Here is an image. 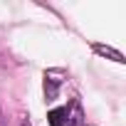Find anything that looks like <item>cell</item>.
<instances>
[{
  "mask_svg": "<svg viewBox=\"0 0 126 126\" xmlns=\"http://www.w3.org/2000/svg\"><path fill=\"white\" fill-rule=\"evenodd\" d=\"M99 54H109V57H114L116 62H124V57H121V52H116V49H111V47H104V45H96L94 47Z\"/></svg>",
  "mask_w": 126,
  "mask_h": 126,
  "instance_id": "2",
  "label": "cell"
},
{
  "mask_svg": "<svg viewBox=\"0 0 126 126\" xmlns=\"http://www.w3.org/2000/svg\"><path fill=\"white\" fill-rule=\"evenodd\" d=\"M64 116H69V109H54V111H49V124L64 126Z\"/></svg>",
  "mask_w": 126,
  "mask_h": 126,
  "instance_id": "1",
  "label": "cell"
}]
</instances>
